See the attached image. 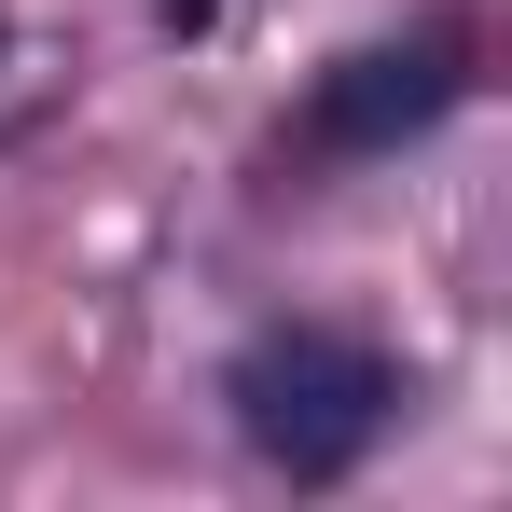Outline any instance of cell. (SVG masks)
I'll return each mask as SVG.
<instances>
[{
    "label": "cell",
    "instance_id": "6da1fadb",
    "mask_svg": "<svg viewBox=\"0 0 512 512\" xmlns=\"http://www.w3.org/2000/svg\"><path fill=\"white\" fill-rule=\"evenodd\" d=\"M222 402H236V443L291 485H346L388 416H402V360L388 346L333 333V319H263L236 360H222Z\"/></svg>",
    "mask_w": 512,
    "mask_h": 512
},
{
    "label": "cell",
    "instance_id": "7a4b0ae2",
    "mask_svg": "<svg viewBox=\"0 0 512 512\" xmlns=\"http://www.w3.org/2000/svg\"><path fill=\"white\" fill-rule=\"evenodd\" d=\"M471 97V28L457 14H416V28H388V42H346L333 70L305 84V153H402L429 139L443 111Z\"/></svg>",
    "mask_w": 512,
    "mask_h": 512
}]
</instances>
